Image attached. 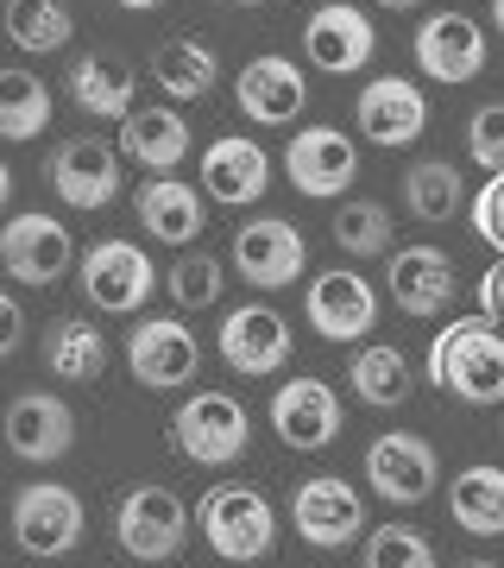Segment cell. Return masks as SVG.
I'll list each match as a JSON object with an SVG mask.
<instances>
[{
  "mask_svg": "<svg viewBox=\"0 0 504 568\" xmlns=\"http://www.w3.org/2000/svg\"><path fill=\"white\" fill-rule=\"evenodd\" d=\"M429 386L461 405H504V323L492 316H454L429 342Z\"/></svg>",
  "mask_w": 504,
  "mask_h": 568,
  "instance_id": "cell-1",
  "label": "cell"
},
{
  "mask_svg": "<svg viewBox=\"0 0 504 568\" xmlns=\"http://www.w3.org/2000/svg\"><path fill=\"white\" fill-rule=\"evenodd\" d=\"M202 544L215 549L222 562H265L278 549V511L253 480H222L202 493Z\"/></svg>",
  "mask_w": 504,
  "mask_h": 568,
  "instance_id": "cell-2",
  "label": "cell"
},
{
  "mask_svg": "<svg viewBox=\"0 0 504 568\" xmlns=\"http://www.w3.org/2000/svg\"><path fill=\"white\" fill-rule=\"evenodd\" d=\"M171 443H177L183 462L196 467H227L240 462L246 448H253V417L234 392H189L177 410H171Z\"/></svg>",
  "mask_w": 504,
  "mask_h": 568,
  "instance_id": "cell-3",
  "label": "cell"
},
{
  "mask_svg": "<svg viewBox=\"0 0 504 568\" xmlns=\"http://www.w3.org/2000/svg\"><path fill=\"white\" fill-rule=\"evenodd\" d=\"M114 544L133 562H177L189 544V506L177 499V487H164V480L126 487L121 511H114Z\"/></svg>",
  "mask_w": 504,
  "mask_h": 568,
  "instance_id": "cell-4",
  "label": "cell"
},
{
  "mask_svg": "<svg viewBox=\"0 0 504 568\" xmlns=\"http://www.w3.org/2000/svg\"><path fill=\"white\" fill-rule=\"evenodd\" d=\"M126 373L145 392H183L202 373V342L183 316H140L126 328Z\"/></svg>",
  "mask_w": 504,
  "mask_h": 568,
  "instance_id": "cell-5",
  "label": "cell"
},
{
  "mask_svg": "<svg viewBox=\"0 0 504 568\" xmlns=\"http://www.w3.org/2000/svg\"><path fill=\"white\" fill-rule=\"evenodd\" d=\"M290 525L316 549H353L366 537V499L347 474H309L290 487Z\"/></svg>",
  "mask_w": 504,
  "mask_h": 568,
  "instance_id": "cell-6",
  "label": "cell"
},
{
  "mask_svg": "<svg viewBox=\"0 0 504 568\" xmlns=\"http://www.w3.org/2000/svg\"><path fill=\"white\" fill-rule=\"evenodd\" d=\"M76 284L101 316H140V310L152 304L158 272H152V260H145L133 241H95L76 260Z\"/></svg>",
  "mask_w": 504,
  "mask_h": 568,
  "instance_id": "cell-7",
  "label": "cell"
},
{
  "mask_svg": "<svg viewBox=\"0 0 504 568\" xmlns=\"http://www.w3.org/2000/svg\"><path fill=\"white\" fill-rule=\"evenodd\" d=\"M227 260H234V272H240L253 291H290V284L302 278V265H309V241H302V227L284 222V215H253V222L234 227Z\"/></svg>",
  "mask_w": 504,
  "mask_h": 568,
  "instance_id": "cell-8",
  "label": "cell"
},
{
  "mask_svg": "<svg viewBox=\"0 0 504 568\" xmlns=\"http://www.w3.org/2000/svg\"><path fill=\"white\" fill-rule=\"evenodd\" d=\"M366 487L391 506H423L442 487V455L416 429H384L366 443Z\"/></svg>",
  "mask_w": 504,
  "mask_h": 568,
  "instance_id": "cell-9",
  "label": "cell"
},
{
  "mask_svg": "<svg viewBox=\"0 0 504 568\" xmlns=\"http://www.w3.org/2000/svg\"><path fill=\"white\" fill-rule=\"evenodd\" d=\"M82 530H89V511H82V499L70 487L32 480V487L13 493V544H20L25 556H39V562L70 556V549L82 544Z\"/></svg>",
  "mask_w": 504,
  "mask_h": 568,
  "instance_id": "cell-10",
  "label": "cell"
},
{
  "mask_svg": "<svg viewBox=\"0 0 504 568\" xmlns=\"http://www.w3.org/2000/svg\"><path fill=\"white\" fill-rule=\"evenodd\" d=\"M302 323H309V335H322V342H366L372 323H379V291L353 265H328L302 291Z\"/></svg>",
  "mask_w": 504,
  "mask_h": 568,
  "instance_id": "cell-11",
  "label": "cell"
},
{
  "mask_svg": "<svg viewBox=\"0 0 504 568\" xmlns=\"http://www.w3.org/2000/svg\"><path fill=\"white\" fill-rule=\"evenodd\" d=\"M284 178H290L297 196L335 203V196H347L353 178H360V152H353V140H347L341 126H322V121L297 126V140L284 145Z\"/></svg>",
  "mask_w": 504,
  "mask_h": 568,
  "instance_id": "cell-12",
  "label": "cell"
},
{
  "mask_svg": "<svg viewBox=\"0 0 504 568\" xmlns=\"http://www.w3.org/2000/svg\"><path fill=\"white\" fill-rule=\"evenodd\" d=\"M347 410H341V392L316 379V373H297V379H284L271 392V429H278L284 448H297V455H316L341 436Z\"/></svg>",
  "mask_w": 504,
  "mask_h": 568,
  "instance_id": "cell-13",
  "label": "cell"
},
{
  "mask_svg": "<svg viewBox=\"0 0 504 568\" xmlns=\"http://www.w3.org/2000/svg\"><path fill=\"white\" fill-rule=\"evenodd\" d=\"M76 265V234L51 222L44 209H25L0 227V272L20 284H58Z\"/></svg>",
  "mask_w": 504,
  "mask_h": 568,
  "instance_id": "cell-14",
  "label": "cell"
},
{
  "mask_svg": "<svg viewBox=\"0 0 504 568\" xmlns=\"http://www.w3.org/2000/svg\"><path fill=\"white\" fill-rule=\"evenodd\" d=\"M379 51V32L353 0H322L309 20H302V58L316 63L322 77H360Z\"/></svg>",
  "mask_w": 504,
  "mask_h": 568,
  "instance_id": "cell-15",
  "label": "cell"
},
{
  "mask_svg": "<svg viewBox=\"0 0 504 568\" xmlns=\"http://www.w3.org/2000/svg\"><path fill=\"white\" fill-rule=\"evenodd\" d=\"M215 347H222V361L240 373V379H271V373H284L290 366V323H284V310L271 304H240L222 316V335H215Z\"/></svg>",
  "mask_w": 504,
  "mask_h": 568,
  "instance_id": "cell-16",
  "label": "cell"
},
{
  "mask_svg": "<svg viewBox=\"0 0 504 568\" xmlns=\"http://www.w3.org/2000/svg\"><path fill=\"white\" fill-rule=\"evenodd\" d=\"M44 183H51L70 209L101 215V209L121 196V145H107V140H63L58 152L44 159Z\"/></svg>",
  "mask_w": 504,
  "mask_h": 568,
  "instance_id": "cell-17",
  "label": "cell"
},
{
  "mask_svg": "<svg viewBox=\"0 0 504 568\" xmlns=\"http://www.w3.org/2000/svg\"><path fill=\"white\" fill-rule=\"evenodd\" d=\"M353 126H360V140L403 152L429 133V95L410 77H372L353 102Z\"/></svg>",
  "mask_w": 504,
  "mask_h": 568,
  "instance_id": "cell-18",
  "label": "cell"
},
{
  "mask_svg": "<svg viewBox=\"0 0 504 568\" xmlns=\"http://www.w3.org/2000/svg\"><path fill=\"white\" fill-rule=\"evenodd\" d=\"M234 108H240L253 126H290L309 108V82L284 51H259L253 63H240L234 77Z\"/></svg>",
  "mask_w": 504,
  "mask_h": 568,
  "instance_id": "cell-19",
  "label": "cell"
},
{
  "mask_svg": "<svg viewBox=\"0 0 504 568\" xmlns=\"http://www.w3.org/2000/svg\"><path fill=\"white\" fill-rule=\"evenodd\" d=\"M416 63H423L429 82H448V89H461V82L485 77V26L473 13H429L416 26Z\"/></svg>",
  "mask_w": 504,
  "mask_h": 568,
  "instance_id": "cell-20",
  "label": "cell"
},
{
  "mask_svg": "<svg viewBox=\"0 0 504 568\" xmlns=\"http://www.w3.org/2000/svg\"><path fill=\"white\" fill-rule=\"evenodd\" d=\"M384 291L403 316L416 323H435L448 304H454V260L442 246H403V253H384Z\"/></svg>",
  "mask_w": 504,
  "mask_h": 568,
  "instance_id": "cell-21",
  "label": "cell"
},
{
  "mask_svg": "<svg viewBox=\"0 0 504 568\" xmlns=\"http://www.w3.org/2000/svg\"><path fill=\"white\" fill-rule=\"evenodd\" d=\"M7 448L32 467H51L76 448V410L58 392H20L7 405Z\"/></svg>",
  "mask_w": 504,
  "mask_h": 568,
  "instance_id": "cell-22",
  "label": "cell"
},
{
  "mask_svg": "<svg viewBox=\"0 0 504 568\" xmlns=\"http://www.w3.org/2000/svg\"><path fill=\"white\" fill-rule=\"evenodd\" d=\"M202 190H208V203H222V209L259 203L265 190H271V152L259 140H240V133L208 140V152H202Z\"/></svg>",
  "mask_w": 504,
  "mask_h": 568,
  "instance_id": "cell-23",
  "label": "cell"
},
{
  "mask_svg": "<svg viewBox=\"0 0 504 568\" xmlns=\"http://www.w3.org/2000/svg\"><path fill=\"white\" fill-rule=\"evenodd\" d=\"M63 89H70V102H76L89 121H126V114H133L140 70H133L121 51H82V58L70 63Z\"/></svg>",
  "mask_w": 504,
  "mask_h": 568,
  "instance_id": "cell-24",
  "label": "cell"
},
{
  "mask_svg": "<svg viewBox=\"0 0 504 568\" xmlns=\"http://www.w3.org/2000/svg\"><path fill=\"white\" fill-rule=\"evenodd\" d=\"M133 215H140V227L152 241H171V246H189L202 234V222H208L202 190L171 178V171H158V178H145L140 190H133Z\"/></svg>",
  "mask_w": 504,
  "mask_h": 568,
  "instance_id": "cell-25",
  "label": "cell"
},
{
  "mask_svg": "<svg viewBox=\"0 0 504 568\" xmlns=\"http://www.w3.org/2000/svg\"><path fill=\"white\" fill-rule=\"evenodd\" d=\"M189 121H183L177 108H133L121 121V159H133L145 178H158V171H177L189 159Z\"/></svg>",
  "mask_w": 504,
  "mask_h": 568,
  "instance_id": "cell-26",
  "label": "cell"
},
{
  "mask_svg": "<svg viewBox=\"0 0 504 568\" xmlns=\"http://www.w3.org/2000/svg\"><path fill=\"white\" fill-rule=\"evenodd\" d=\"M39 354H44V373L63 379V386H95L107 373V335L89 316H51Z\"/></svg>",
  "mask_w": 504,
  "mask_h": 568,
  "instance_id": "cell-27",
  "label": "cell"
},
{
  "mask_svg": "<svg viewBox=\"0 0 504 568\" xmlns=\"http://www.w3.org/2000/svg\"><path fill=\"white\" fill-rule=\"evenodd\" d=\"M347 386H353V398L372 405V410H403L416 398V366L403 361V347L366 342V347H353V361H347Z\"/></svg>",
  "mask_w": 504,
  "mask_h": 568,
  "instance_id": "cell-28",
  "label": "cell"
},
{
  "mask_svg": "<svg viewBox=\"0 0 504 568\" xmlns=\"http://www.w3.org/2000/svg\"><path fill=\"white\" fill-rule=\"evenodd\" d=\"M398 190H403V215H416L423 227H442L466 209V178L454 159H416Z\"/></svg>",
  "mask_w": 504,
  "mask_h": 568,
  "instance_id": "cell-29",
  "label": "cell"
},
{
  "mask_svg": "<svg viewBox=\"0 0 504 568\" xmlns=\"http://www.w3.org/2000/svg\"><path fill=\"white\" fill-rule=\"evenodd\" d=\"M448 518L466 537H504V467H492V462L461 467L454 487H448Z\"/></svg>",
  "mask_w": 504,
  "mask_h": 568,
  "instance_id": "cell-30",
  "label": "cell"
},
{
  "mask_svg": "<svg viewBox=\"0 0 504 568\" xmlns=\"http://www.w3.org/2000/svg\"><path fill=\"white\" fill-rule=\"evenodd\" d=\"M152 82H158L171 102H202L215 82H222V58L202 39H164L152 51Z\"/></svg>",
  "mask_w": 504,
  "mask_h": 568,
  "instance_id": "cell-31",
  "label": "cell"
},
{
  "mask_svg": "<svg viewBox=\"0 0 504 568\" xmlns=\"http://www.w3.org/2000/svg\"><path fill=\"white\" fill-rule=\"evenodd\" d=\"M0 26H7V39L20 44L25 58H51V51H63L76 39V13L63 0H7Z\"/></svg>",
  "mask_w": 504,
  "mask_h": 568,
  "instance_id": "cell-32",
  "label": "cell"
},
{
  "mask_svg": "<svg viewBox=\"0 0 504 568\" xmlns=\"http://www.w3.org/2000/svg\"><path fill=\"white\" fill-rule=\"evenodd\" d=\"M51 126V82L32 70H0V140H44Z\"/></svg>",
  "mask_w": 504,
  "mask_h": 568,
  "instance_id": "cell-33",
  "label": "cell"
},
{
  "mask_svg": "<svg viewBox=\"0 0 504 568\" xmlns=\"http://www.w3.org/2000/svg\"><path fill=\"white\" fill-rule=\"evenodd\" d=\"M328 234L353 260H379V253H391V209L372 203V196H353V203L335 209V227Z\"/></svg>",
  "mask_w": 504,
  "mask_h": 568,
  "instance_id": "cell-34",
  "label": "cell"
},
{
  "mask_svg": "<svg viewBox=\"0 0 504 568\" xmlns=\"http://www.w3.org/2000/svg\"><path fill=\"white\" fill-rule=\"evenodd\" d=\"M164 291H171L177 310H215L222 304V260L183 246L177 260H171V272H164Z\"/></svg>",
  "mask_w": 504,
  "mask_h": 568,
  "instance_id": "cell-35",
  "label": "cell"
},
{
  "mask_svg": "<svg viewBox=\"0 0 504 568\" xmlns=\"http://www.w3.org/2000/svg\"><path fill=\"white\" fill-rule=\"evenodd\" d=\"M360 562L366 568H435V544H429L416 525H372L360 544Z\"/></svg>",
  "mask_w": 504,
  "mask_h": 568,
  "instance_id": "cell-36",
  "label": "cell"
},
{
  "mask_svg": "<svg viewBox=\"0 0 504 568\" xmlns=\"http://www.w3.org/2000/svg\"><path fill=\"white\" fill-rule=\"evenodd\" d=\"M466 159L480 164V171H504V102L473 108V121H466Z\"/></svg>",
  "mask_w": 504,
  "mask_h": 568,
  "instance_id": "cell-37",
  "label": "cell"
},
{
  "mask_svg": "<svg viewBox=\"0 0 504 568\" xmlns=\"http://www.w3.org/2000/svg\"><path fill=\"white\" fill-rule=\"evenodd\" d=\"M466 222H473V234H480L492 253H504V171H485V190H473Z\"/></svg>",
  "mask_w": 504,
  "mask_h": 568,
  "instance_id": "cell-38",
  "label": "cell"
},
{
  "mask_svg": "<svg viewBox=\"0 0 504 568\" xmlns=\"http://www.w3.org/2000/svg\"><path fill=\"white\" fill-rule=\"evenodd\" d=\"M20 342H25V310H20V297L0 291V361H13V347Z\"/></svg>",
  "mask_w": 504,
  "mask_h": 568,
  "instance_id": "cell-39",
  "label": "cell"
},
{
  "mask_svg": "<svg viewBox=\"0 0 504 568\" xmlns=\"http://www.w3.org/2000/svg\"><path fill=\"white\" fill-rule=\"evenodd\" d=\"M480 310L492 316V323H504V253H498V265L480 272Z\"/></svg>",
  "mask_w": 504,
  "mask_h": 568,
  "instance_id": "cell-40",
  "label": "cell"
},
{
  "mask_svg": "<svg viewBox=\"0 0 504 568\" xmlns=\"http://www.w3.org/2000/svg\"><path fill=\"white\" fill-rule=\"evenodd\" d=\"M372 7H384V13H410V7H423V0H372Z\"/></svg>",
  "mask_w": 504,
  "mask_h": 568,
  "instance_id": "cell-41",
  "label": "cell"
},
{
  "mask_svg": "<svg viewBox=\"0 0 504 568\" xmlns=\"http://www.w3.org/2000/svg\"><path fill=\"white\" fill-rule=\"evenodd\" d=\"M114 7H126V13H152V7H164V0H114Z\"/></svg>",
  "mask_w": 504,
  "mask_h": 568,
  "instance_id": "cell-42",
  "label": "cell"
},
{
  "mask_svg": "<svg viewBox=\"0 0 504 568\" xmlns=\"http://www.w3.org/2000/svg\"><path fill=\"white\" fill-rule=\"evenodd\" d=\"M7 196H13V171L0 164V209H7Z\"/></svg>",
  "mask_w": 504,
  "mask_h": 568,
  "instance_id": "cell-43",
  "label": "cell"
},
{
  "mask_svg": "<svg viewBox=\"0 0 504 568\" xmlns=\"http://www.w3.org/2000/svg\"><path fill=\"white\" fill-rule=\"evenodd\" d=\"M492 26H498V32H504V0H492Z\"/></svg>",
  "mask_w": 504,
  "mask_h": 568,
  "instance_id": "cell-44",
  "label": "cell"
},
{
  "mask_svg": "<svg viewBox=\"0 0 504 568\" xmlns=\"http://www.w3.org/2000/svg\"><path fill=\"white\" fill-rule=\"evenodd\" d=\"M234 7H265V0H234Z\"/></svg>",
  "mask_w": 504,
  "mask_h": 568,
  "instance_id": "cell-45",
  "label": "cell"
}]
</instances>
